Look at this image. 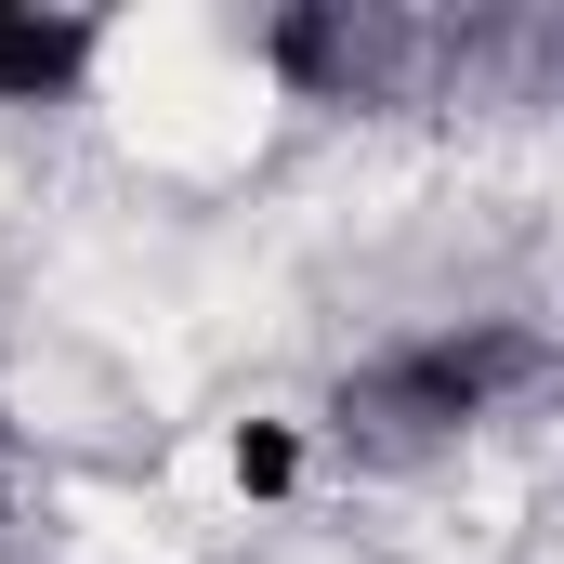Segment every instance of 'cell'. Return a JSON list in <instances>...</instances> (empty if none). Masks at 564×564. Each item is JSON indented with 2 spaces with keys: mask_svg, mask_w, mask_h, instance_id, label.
Listing matches in <instances>:
<instances>
[{
  "mask_svg": "<svg viewBox=\"0 0 564 564\" xmlns=\"http://www.w3.org/2000/svg\"><path fill=\"white\" fill-rule=\"evenodd\" d=\"M525 368H539V341H512V328H433V341H394V355L341 394V421L368 433V446H433V433L486 421Z\"/></svg>",
  "mask_w": 564,
  "mask_h": 564,
  "instance_id": "obj_1",
  "label": "cell"
},
{
  "mask_svg": "<svg viewBox=\"0 0 564 564\" xmlns=\"http://www.w3.org/2000/svg\"><path fill=\"white\" fill-rule=\"evenodd\" d=\"M93 79V13H40V0H0V106H53Z\"/></svg>",
  "mask_w": 564,
  "mask_h": 564,
  "instance_id": "obj_2",
  "label": "cell"
},
{
  "mask_svg": "<svg viewBox=\"0 0 564 564\" xmlns=\"http://www.w3.org/2000/svg\"><path fill=\"white\" fill-rule=\"evenodd\" d=\"M224 473H237L250 499H289V473H302V433H289V421H250V433H237V459H224Z\"/></svg>",
  "mask_w": 564,
  "mask_h": 564,
  "instance_id": "obj_3",
  "label": "cell"
}]
</instances>
